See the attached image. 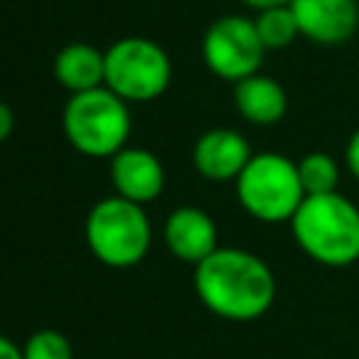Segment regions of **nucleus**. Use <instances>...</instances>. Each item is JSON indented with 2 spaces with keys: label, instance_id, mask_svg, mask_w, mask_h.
Listing matches in <instances>:
<instances>
[{
  "label": "nucleus",
  "instance_id": "obj_20",
  "mask_svg": "<svg viewBox=\"0 0 359 359\" xmlns=\"http://www.w3.org/2000/svg\"><path fill=\"white\" fill-rule=\"evenodd\" d=\"M241 3L252 11H264V8H275V6H289L292 0H241Z\"/></svg>",
  "mask_w": 359,
  "mask_h": 359
},
{
  "label": "nucleus",
  "instance_id": "obj_8",
  "mask_svg": "<svg viewBox=\"0 0 359 359\" xmlns=\"http://www.w3.org/2000/svg\"><path fill=\"white\" fill-rule=\"evenodd\" d=\"M300 36L314 45H342L359 34V0H292Z\"/></svg>",
  "mask_w": 359,
  "mask_h": 359
},
{
  "label": "nucleus",
  "instance_id": "obj_10",
  "mask_svg": "<svg viewBox=\"0 0 359 359\" xmlns=\"http://www.w3.org/2000/svg\"><path fill=\"white\" fill-rule=\"evenodd\" d=\"M109 177L115 194L137 205L154 202L165 188L163 163L154 151L140 146H123L115 157H109Z\"/></svg>",
  "mask_w": 359,
  "mask_h": 359
},
{
  "label": "nucleus",
  "instance_id": "obj_18",
  "mask_svg": "<svg viewBox=\"0 0 359 359\" xmlns=\"http://www.w3.org/2000/svg\"><path fill=\"white\" fill-rule=\"evenodd\" d=\"M11 132H14V112L6 101H0V143H6Z\"/></svg>",
  "mask_w": 359,
  "mask_h": 359
},
{
  "label": "nucleus",
  "instance_id": "obj_15",
  "mask_svg": "<svg viewBox=\"0 0 359 359\" xmlns=\"http://www.w3.org/2000/svg\"><path fill=\"white\" fill-rule=\"evenodd\" d=\"M297 174L306 196L331 194L339 185V163L328 151H309L297 160Z\"/></svg>",
  "mask_w": 359,
  "mask_h": 359
},
{
  "label": "nucleus",
  "instance_id": "obj_3",
  "mask_svg": "<svg viewBox=\"0 0 359 359\" xmlns=\"http://www.w3.org/2000/svg\"><path fill=\"white\" fill-rule=\"evenodd\" d=\"M62 132L84 157H115L132 132L129 104L109 87L76 93L62 109Z\"/></svg>",
  "mask_w": 359,
  "mask_h": 359
},
{
  "label": "nucleus",
  "instance_id": "obj_4",
  "mask_svg": "<svg viewBox=\"0 0 359 359\" xmlns=\"http://www.w3.org/2000/svg\"><path fill=\"white\" fill-rule=\"evenodd\" d=\"M84 238L101 264L112 269H129L140 264L151 247V222L143 205L112 194L90 208Z\"/></svg>",
  "mask_w": 359,
  "mask_h": 359
},
{
  "label": "nucleus",
  "instance_id": "obj_19",
  "mask_svg": "<svg viewBox=\"0 0 359 359\" xmlns=\"http://www.w3.org/2000/svg\"><path fill=\"white\" fill-rule=\"evenodd\" d=\"M0 359H22V348L6 334H0Z\"/></svg>",
  "mask_w": 359,
  "mask_h": 359
},
{
  "label": "nucleus",
  "instance_id": "obj_17",
  "mask_svg": "<svg viewBox=\"0 0 359 359\" xmlns=\"http://www.w3.org/2000/svg\"><path fill=\"white\" fill-rule=\"evenodd\" d=\"M345 165H348V171L359 180V126L353 129V135H351L348 143H345Z\"/></svg>",
  "mask_w": 359,
  "mask_h": 359
},
{
  "label": "nucleus",
  "instance_id": "obj_13",
  "mask_svg": "<svg viewBox=\"0 0 359 359\" xmlns=\"http://www.w3.org/2000/svg\"><path fill=\"white\" fill-rule=\"evenodd\" d=\"M53 76L70 95L104 87V50L87 42H70L56 53Z\"/></svg>",
  "mask_w": 359,
  "mask_h": 359
},
{
  "label": "nucleus",
  "instance_id": "obj_9",
  "mask_svg": "<svg viewBox=\"0 0 359 359\" xmlns=\"http://www.w3.org/2000/svg\"><path fill=\"white\" fill-rule=\"evenodd\" d=\"M250 157H252V149L247 137L224 126L202 132L191 151L194 168L210 182H230V180L236 182L244 165L250 163Z\"/></svg>",
  "mask_w": 359,
  "mask_h": 359
},
{
  "label": "nucleus",
  "instance_id": "obj_7",
  "mask_svg": "<svg viewBox=\"0 0 359 359\" xmlns=\"http://www.w3.org/2000/svg\"><path fill=\"white\" fill-rule=\"evenodd\" d=\"M264 53L266 48L255 31V22L244 14H224L213 20L202 36V59L208 70L233 84L258 73Z\"/></svg>",
  "mask_w": 359,
  "mask_h": 359
},
{
  "label": "nucleus",
  "instance_id": "obj_11",
  "mask_svg": "<svg viewBox=\"0 0 359 359\" xmlns=\"http://www.w3.org/2000/svg\"><path fill=\"white\" fill-rule=\"evenodd\" d=\"M163 241L168 252L185 264H202L208 255L219 250V230L210 213L202 208H174L163 224Z\"/></svg>",
  "mask_w": 359,
  "mask_h": 359
},
{
  "label": "nucleus",
  "instance_id": "obj_1",
  "mask_svg": "<svg viewBox=\"0 0 359 359\" xmlns=\"http://www.w3.org/2000/svg\"><path fill=\"white\" fill-rule=\"evenodd\" d=\"M194 292L208 311L230 323L264 317L275 303V275L264 258L241 247H219L194 266Z\"/></svg>",
  "mask_w": 359,
  "mask_h": 359
},
{
  "label": "nucleus",
  "instance_id": "obj_2",
  "mask_svg": "<svg viewBox=\"0 0 359 359\" xmlns=\"http://www.w3.org/2000/svg\"><path fill=\"white\" fill-rule=\"evenodd\" d=\"M289 227L294 244L323 266L359 261V208L339 191L306 196Z\"/></svg>",
  "mask_w": 359,
  "mask_h": 359
},
{
  "label": "nucleus",
  "instance_id": "obj_12",
  "mask_svg": "<svg viewBox=\"0 0 359 359\" xmlns=\"http://www.w3.org/2000/svg\"><path fill=\"white\" fill-rule=\"evenodd\" d=\"M233 104H236L238 115L255 126H272L289 109V98H286L283 84L275 81L272 76H264V73H252V76L236 81L233 84Z\"/></svg>",
  "mask_w": 359,
  "mask_h": 359
},
{
  "label": "nucleus",
  "instance_id": "obj_14",
  "mask_svg": "<svg viewBox=\"0 0 359 359\" xmlns=\"http://www.w3.org/2000/svg\"><path fill=\"white\" fill-rule=\"evenodd\" d=\"M255 22V31L264 42L266 50H280V48H289L297 36H300V28H297V20L292 14L289 6H275V8H264L252 17Z\"/></svg>",
  "mask_w": 359,
  "mask_h": 359
},
{
  "label": "nucleus",
  "instance_id": "obj_5",
  "mask_svg": "<svg viewBox=\"0 0 359 359\" xmlns=\"http://www.w3.org/2000/svg\"><path fill=\"white\" fill-rule=\"evenodd\" d=\"M238 205L258 222L278 224L292 222L300 202L306 199L297 163L278 151H258L250 157L236 180Z\"/></svg>",
  "mask_w": 359,
  "mask_h": 359
},
{
  "label": "nucleus",
  "instance_id": "obj_6",
  "mask_svg": "<svg viewBox=\"0 0 359 359\" xmlns=\"http://www.w3.org/2000/svg\"><path fill=\"white\" fill-rule=\"evenodd\" d=\"M171 84V59L163 45L146 36H123L104 50V87L126 104L160 98Z\"/></svg>",
  "mask_w": 359,
  "mask_h": 359
},
{
  "label": "nucleus",
  "instance_id": "obj_16",
  "mask_svg": "<svg viewBox=\"0 0 359 359\" xmlns=\"http://www.w3.org/2000/svg\"><path fill=\"white\" fill-rule=\"evenodd\" d=\"M22 359H73V348L62 331L39 328L25 339Z\"/></svg>",
  "mask_w": 359,
  "mask_h": 359
}]
</instances>
